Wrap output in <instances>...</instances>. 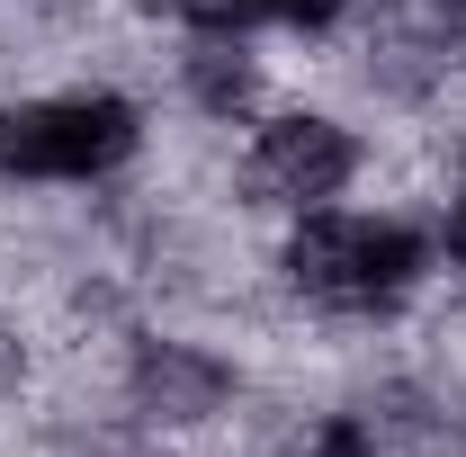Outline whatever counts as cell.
Wrapping results in <instances>:
<instances>
[{
	"mask_svg": "<svg viewBox=\"0 0 466 457\" xmlns=\"http://www.w3.org/2000/svg\"><path fill=\"white\" fill-rule=\"evenodd\" d=\"M350 171H359V144H350L332 117H269L260 144H251V179H260V198H279V207H314V198H332Z\"/></svg>",
	"mask_w": 466,
	"mask_h": 457,
	"instance_id": "obj_3",
	"label": "cell"
},
{
	"mask_svg": "<svg viewBox=\"0 0 466 457\" xmlns=\"http://www.w3.org/2000/svg\"><path fill=\"white\" fill-rule=\"evenodd\" d=\"M269 18H288V27H332L341 0H269Z\"/></svg>",
	"mask_w": 466,
	"mask_h": 457,
	"instance_id": "obj_5",
	"label": "cell"
},
{
	"mask_svg": "<svg viewBox=\"0 0 466 457\" xmlns=\"http://www.w3.org/2000/svg\"><path fill=\"white\" fill-rule=\"evenodd\" d=\"M449 251H458V260H466V198H458V207H449Z\"/></svg>",
	"mask_w": 466,
	"mask_h": 457,
	"instance_id": "obj_6",
	"label": "cell"
},
{
	"mask_svg": "<svg viewBox=\"0 0 466 457\" xmlns=\"http://www.w3.org/2000/svg\"><path fill=\"white\" fill-rule=\"evenodd\" d=\"M126 153H135V108L108 90L0 108V171L9 179H90V171H116Z\"/></svg>",
	"mask_w": 466,
	"mask_h": 457,
	"instance_id": "obj_2",
	"label": "cell"
},
{
	"mask_svg": "<svg viewBox=\"0 0 466 457\" xmlns=\"http://www.w3.org/2000/svg\"><path fill=\"white\" fill-rule=\"evenodd\" d=\"M288 279L314 305H341V314H377L421 279V242L404 225H377V216H314L288 242Z\"/></svg>",
	"mask_w": 466,
	"mask_h": 457,
	"instance_id": "obj_1",
	"label": "cell"
},
{
	"mask_svg": "<svg viewBox=\"0 0 466 457\" xmlns=\"http://www.w3.org/2000/svg\"><path fill=\"white\" fill-rule=\"evenodd\" d=\"M188 27H207V36H242V27H260L269 18V0H171Z\"/></svg>",
	"mask_w": 466,
	"mask_h": 457,
	"instance_id": "obj_4",
	"label": "cell"
}]
</instances>
